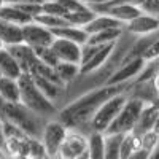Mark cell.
I'll list each match as a JSON object with an SVG mask.
<instances>
[{"mask_svg": "<svg viewBox=\"0 0 159 159\" xmlns=\"http://www.w3.org/2000/svg\"><path fill=\"white\" fill-rule=\"evenodd\" d=\"M157 111H159V108H156L154 105H145V108L142 110L140 118H139V121H137V124H135L132 132L140 137L145 132L153 130V124H154V119L157 116Z\"/></svg>", "mask_w": 159, "mask_h": 159, "instance_id": "18", "label": "cell"}, {"mask_svg": "<svg viewBox=\"0 0 159 159\" xmlns=\"http://www.w3.org/2000/svg\"><path fill=\"white\" fill-rule=\"evenodd\" d=\"M51 48L54 49L61 62H70V64H78L81 62V45H78L70 40L64 38H54Z\"/></svg>", "mask_w": 159, "mask_h": 159, "instance_id": "12", "label": "cell"}, {"mask_svg": "<svg viewBox=\"0 0 159 159\" xmlns=\"http://www.w3.org/2000/svg\"><path fill=\"white\" fill-rule=\"evenodd\" d=\"M145 65H147V62H145L143 57H135V59H130V61L124 62L121 67L113 73V76L108 80V84L110 86H119V84L132 83L142 73Z\"/></svg>", "mask_w": 159, "mask_h": 159, "instance_id": "9", "label": "cell"}, {"mask_svg": "<svg viewBox=\"0 0 159 159\" xmlns=\"http://www.w3.org/2000/svg\"><path fill=\"white\" fill-rule=\"evenodd\" d=\"M22 73H24V72H22V69H21L19 62L15 59V56H13L7 48L0 49V75H2V76H8V78L19 80Z\"/></svg>", "mask_w": 159, "mask_h": 159, "instance_id": "15", "label": "cell"}, {"mask_svg": "<svg viewBox=\"0 0 159 159\" xmlns=\"http://www.w3.org/2000/svg\"><path fill=\"white\" fill-rule=\"evenodd\" d=\"M56 38H64V40H70L78 45H86L89 42V34L83 27H76V25H64L56 30H52Z\"/></svg>", "mask_w": 159, "mask_h": 159, "instance_id": "17", "label": "cell"}, {"mask_svg": "<svg viewBox=\"0 0 159 159\" xmlns=\"http://www.w3.org/2000/svg\"><path fill=\"white\" fill-rule=\"evenodd\" d=\"M148 159H159V143L154 147V150L150 153V157Z\"/></svg>", "mask_w": 159, "mask_h": 159, "instance_id": "36", "label": "cell"}, {"mask_svg": "<svg viewBox=\"0 0 159 159\" xmlns=\"http://www.w3.org/2000/svg\"><path fill=\"white\" fill-rule=\"evenodd\" d=\"M126 32L135 35V37H148L159 32V19L153 15L142 11L135 19H132L129 24H126Z\"/></svg>", "mask_w": 159, "mask_h": 159, "instance_id": "10", "label": "cell"}, {"mask_svg": "<svg viewBox=\"0 0 159 159\" xmlns=\"http://www.w3.org/2000/svg\"><path fill=\"white\" fill-rule=\"evenodd\" d=\"M145 3V0H108L105 2L103 7H111V5H132V7H139L142 8ZM100 7V5H99Z\"/></svg>", "mask_w": 159, "mask_h": 159, "instance_id": "33", "label": "cell"}, {"mask_svg": "<svg viewBox=\"0 0 159 159\" xmlns=\"http://www.w3.org/2000/svg\"><path fill=\"white\" fill-rule=\"evenodd\" d=\"M76 159H89V156H88V151H86L84 154H81V156H78Z\"/></svg>", "mask_w": 159, "mask_h": 159, "instance_id": "40", "label": "cell"}, {"mask_svg": "<svg viewBox=\"0 0 159 159\" xmlns=\"http://www.w3.org/2000/svg\"><path fill=\"white\" fill-rule=\"evenodd\" d=\"M127 84H119V86L107 84L103 88L84 92L75 100L64 105L57 113V119H61L67 129L80 130L83 134L89 135V124L92 121V118H94L96 111L100 108V105L103 102H107L110 97L123 92Z\"/></svg>", "mask_w": 159, "mask_h": 159, "instance_id": "1", "label": "cell"}, {"mask_svg": "<svg viewBox=\"0 0 159 159\" xmlns=\"http://www.w3.org/2000/svg\"><path fill=\"white\" fill-rule=\"evenodd\" d=\"M116 43H111V45H103L99 48V51L94 54V57H92L86 65H83L81 69H80V73H91V72H94L97 69H100L102 65L108 61L110 54H111V51L115 48Z\"/></svg>", "mask_w": 159, "mask_h": 159, "instance_id": "21", "label": "cell"}, {"mask_svg": "<svg viewBox=\"0 0 159 159\" xmlns=\"http://www.w3.org/2000/svg\"><path fill=\"white\" fill-rule=\"evenodd\" d=\"M0 118L19 127L29 137L40 139L48 119L38 116L21 102H5L0 99Z\"/></svg>", "mask_w": 159, "mask_h": 159, "instance_id": "2", "label": "cell"}, {"mask_svg": "<svg viewBox=\"0 0 159 159\" xmlns=\"http://www.w3.org/2000/svg\"><path fill=\"white\" fill-rule=\"evenodd\" d=\"M5 3H7V2H5V0H0V10H2V8L5 7Z\"/></svg>", "mask_w": 159, "mask_h": 159, "instance_id": "41", "label": "cell"}, {"mask_svg": "<svg viewBox=\"0 0 159 159\" xmlns=\"http://www.w3.org/2000/svg\"><path fill=\"white\" fill-rule=\"evenodd\" d=\"M0 40L3 42V45L7 48L19 45V43H24L22 25L8 22L5 19H0Z\"/></svg>", "mask_w": 159, "mask_h": 159, "instance_id": "13", "label": "cell"}, {"mask_svg": "<svg viewBox=\"0 0 159 159\" xmlns=\"http://www.w3.org/2000/svg\"><path fill=\"white\" fill-rule=\"evenodd\" d=\"M3 48H7V46L3 45V42H2V40H0V49H3Z\"/></svg>", "mask_w": 159, "mask_h": 159, "instance_id": "42", "label": "cell"}, {"mask_svg": "<svg viewBox=\"0 0 159 159\" xmlns=\"http://www.w3.org/2000/svg\"><path fill=\"white\" fill-rule=\"evenodd\" d=\"M0 99L5 102H21L19 81L0 75Z\"/></svg>", "mask_w": 159, "mask_h": 159, "instance_id": "19", "label": "cell"}, {"mask_svg": "<svg viewBox=\"0 0 159 159\" xmlns=\"http://www.w3.org/2000/svg\"><path fill=\"white\" fill-rule=\"evenodd\" d=\"M127 100V94L126 89L119 94L110 97L107 102H103L100 105V108L96 111L94 118L89 124V134L91 132H99V134H105L108 130V127L111 126V123L116 119V116L119 115V111L123 110L124 103Z\"/></svg>", "mask_w": 159, "mask_h": 159, "instance_id": "4", "label": "cell"}, {"mask_svg": "<svg viewBox=\"0 0 159 159\" xmlns=\"http://www.w3.org/2000/svg\"><path fill=\"white\" fill-rule=\"evenodd\" d=\"M0 19H5L8 22L18 24V25H27L30 22H34V18L29 16L27 13H24L18 5L15 3H5V7L0 10Z\"/></svg>", "mask_w": 159, "mask_h": 159, "instance_id": "16", "label": "cell"}, {"mask_svg": "<svg viewBox=\"0 0 159 159\" xmlns=\"http://www.w3.org/2000/svg\"><path fill=\"white\" fill-rule=\"evenodd\" d=\"M88 156L89 159H105V134L91 132L88 135Z\"/></svg>", "mask_w": 159, "mask_h": 159, "instance_id": "22", "label": "cell"}, {"mask_svg": "<svg viewBox=\"0 0 159 159\" xmlns=\"http://www.w3.org/2000/svg\"><path fill=\"white\" fill-rule=\"evenodd\" d=\"M142 10L148 15H153V16H159V0H145V3L142 7Z\"/></svg>", "mask_w": 159, "mask_h": 159, "instance_id": "32", "label": "cell"}, {"mask_svg": "<svg viewBox=\"0 0 159 159\" xmlns=\"http://www.w3.org/2000/svg\"><path fill=\"white\" fill-rule=\"evenodd\" d=\"M3 142H5V137H3V127H2V118H0V147L3 148Z\"/></svg>", "mask_w": 159, "mask_h": 159, "instance_id": "38", "label": "cell"}, {"mask_svg": "<svg viewBox=\"0 0 159 159\" xmlns=\"http://www.w3.org/2000/svg\"><path fill=\"white\" fill-rule=\"evenodd\" d=\"M29 159H48V157H29Z\"/></svg>", "mask_w": 159, "mask_h": 159, "instance_id": "43", "label": "cell"}, {"mask_svg": "<svg viewBox=\"0 0 159 159\" xmlns=\"http://www.w3.org/2000/svg\"><path fill=\"white\" fill-rule=\"evenodd\" d=\"M123 34H124V27H116V29H110V30H103V32H99V34H94V35H89V42L88 43L99 45V46L111 45V43H116L118 40L123 37Z\"/></svg>", "mask_w": 159, "mask_h": 159, "instance_id": "23", "label": "cell"}, {"mask_svg": "<svg viewBox=\"0 0 159 159\" xmlns=\"http://www.w3.org/2000/svg\"><path fill=\"white\" fill-rule=\"evenodd\" d=\"M8 159H29V156H24V154H15V156H8Z\"/></svg>", "mask_w": 159, "mask_h": 159, "instance_id": "39", "label": "cell"}, {"mask_svg": "<svg viewBox=\"0 0 159 159\" xmlns=\"http://www.w3.org/2000/svg\"><path fill=\"white\" fill-rule=\"evenodd\" d=\"M143 59H145V62H151V61L159 59V34L154 37L151 45L147 48V51L143 54Z\"/></svg>", "mask_w": 159, "mask_h": 159, "instance_id": "31", "label": "cell"}, {"mask_svg": "<svg viewBox=\"0 0 159 159\" xmlns=\"http://www.w3.org/2000/svg\"><path fill=\"white\" fill-rule=\"evenodd\" d=\"M35 54H37V57H38L40 61H42L43 64L49 65V67H52V69H54L56 65L61 62V61H59V57H57V54L54 52V49H52L51 46L35 49Z\"/></svg>", "mask_w": 159, "mask_h": 159, "instance_id": "28", "label": "cell"}, {"mask_svg": "<svg viewBox=\"0 0 159 159\" xmlns=\"http://www.w3.org/2000/svg\"><path fill=\"white\" fill-rule=\"evenodd\" d=\"M22 34H24V43L29 45L34 49H40V48H48L54 42V34L52 30L46 29L45 25L38 24V22H30L27 25L22 27Z\"/></svg>", "mask_w": 159, "mask_h": 159, "instance_id": "8", "label": "cell"}, {"mask_svg": "<svg viewBox=\"0 0 159 159\" xmlns=\"http://www.w3.org/2000/svg\"><path fill=\"white\" fill-rule=\"evenodd\" d=\"M18 81H19V89H21L22 105H25L29 110H32L34 113H37L38 116H42L45 119H51L57 116L59 107L38 89V86L35 84L30 75L22 73Z\"/></svg>", "mask_w": 159, "mask_h": 159, "instance_id": "3", "label": "cell"}, {"mask_svg": "<svg viewBox=\"0 0 159 159\" xmlns=\"http://www.w3.org/2000/svg\"><path fill=\"white\" fill-rule=\"evenodd\" d=\"M148 157H150V151L143 150V148H137L127 159H148Z\"/></svg>", "mask_w": 159, "mask_h": 159, "instance_id": "34", "label": "cell"}, {"mask_svg": "<svg viewBox=\"0 0 159 159\" xmlns=\"http://www.w3.org/2000/svg\"><path fill=\"white\" fill-rule=\"evenodd\" d=\"M159 143V135L156 134V132L150 130V132H145L143 135H140V148L147 150V151H153L154 147Z\"/></svg>", "mask_w": 159, "mask_h": 159, "instance_id": "30", "label": "cell"}, {"mask_svg": "<svg viewBox=\"0 0 159 159\" xmlns=\"http://www.w3.org/2000/svg\"><path fill=\"white\" fill-rule=\"evenodd\" d=\"M0 159H8L7 156H0Z\"/></svg>", "mask_w": 159, "mask_h": 159, "instance_id": "44", "label": "cell"}, {"mask_svg": "<svg viewBox=\"0 0 159 159\" xmlns=\"http://www.w3.org/2000/svg\"><path fill=\"white\" fill-rule=\"evenodd\" d=\"M96 16H97V13L91 7H88L86 10H81V11L67 13V15H65V21H67L70 25H76V27H83L84 29Z\"/></svg>", "mask_w": 159, "mask_h": 159, "instance_id": "25", "label": "cell"}, {"mask_svg": "<svg viewBox=\"0 0 159 159\" xmlns=\"http://www.w3.org/2000/svg\"><path fill=\"white\" fill-rule=\"evenodd\" d=\"M153 132H156V134L159 135V111H157V116L154 119V124H153Z\"/></svg>", "mask_w": 159, "mask_h": 159, "instance_id": "37", "label": "cell"}, {"mask_svg": "<svg viewBox=\"0 0 159 159\" xmlns=\"http://www.w3.org/2000/svg\"><path fill=\"white\" fill-rule=\"evenodd\" d=\"M61 83L64 86L70 84L72 81H75L76 76L80 75V65L78 64H70V62H59L54 67Z\"/></svg>", "mask_w": 159, "mask_h": 159, "instance_id": "24", "label": "cell"}, {"mask_svg": "<svg viewBox=\"0 0 159 159\" xmlns=\"http://www.w3.org/2000/svg\"><path fill=\"white\" fill-rule=\"evenodd\" d=\"M81 2L91 8H94V7H99V5H103L105 2H108V0H81Z\"/></svg>", "mask_w": 159, "mask_h": 159, "instance_id": "35", "label": "cell"}, {"mask_svg": "<svg viewBox=\"0 0 159 159\" xmlns=\"http://www.w3.org/2000/svg\"><path fill=\"white\" fill-rule=\"evenodd\" d=\"M7 49L19 62V65H21V69H22L24 73H27L29 69L32 67V64L37 61L35 49L30 48L29 45H25V43H19V45H15V46H8Z\"/></svg>", "mask_w": 159, "mask_h": 159, "instance_id": "14", "label": "cell"}, {"mask_svg": "<svg viewBox=\"0 0 159 159\" xmlns=\"http://www.w3.org/2000/svg\"><path fill=\"white\" fill-rule=\"evenodd\" d=\"M67 132H69V129L65 127V124L61 121V119H57V116L46 121L42 135H40V140H42L49 159L56 157L65 135H67Z\"/></svg>", "mask_w": 159, "mask_h": 159, "instance_id": "6", "label": "cell"}, {"mask_svg": "<svg viewBox=\"0 0 159 159\" xmlns=\"http://www.w3.org/2000/svg\"><path fill=\"white\" fill-rule=\"evenodd\" d=\"M34 21L38 22V24H42V25H45V27L49 29V30H56L59 27H64V25H70L67 21H65V18L46 15V13H40L38 16H35Z\"/></svg>", "mask_w": 159, "mask_h": 159, "instance_id": "27", "label": "cell"}, {"mask_svg": "<svg viewBox=\"0 0 159 159\" xmlns=\"http://www.w3.org/2000/svg\"><path fill=\"white\" fill-rule=\"evenodd\" d=\"M88 151V135L80 130L69 129L61 148L52 159H76Z\"/></svg>", "mask_w": 159, "mask_h": 159, "instance_id": "7", "label": "cell"}, {"mask_svg": "<svg viewBox=\"0 0 159 159\" xmlns=\"http://www.w3.org/2000/svg\"><path fill=\"white\" fill-rule=\"evenodd\" d=\"M157 19H159V16H157Z\"/></svg>", "mask_w": 159, "mask_h": 159, "instance_id": "45", "label": "cell"}, {"mask_svg": "<svg viewBox=\"0 0 159 159\" xmlns=\"http://www.w3.org/2000/svg\"><path fill=\"white\" fill-rule=\"evenodd\" d=\"M116 27H124V24L113 19L108 15H97L84 27V30L89 35H94V34H99V32H103V30H110V29H116Z\"/></svg>", "mask_w": 159, "mask_h": 159, "instance_id": "20", "label": "cell"}, {"mask_svg": "<svg viewBox=\"0 0 159 159\" xmlns=\"http://www.w3.org/2000/svg\"><path fill=\"white\" fill-rule=\"evenodd\" d=\"M97 15H108L111 16L113 19L119 21L121 24H124V27H126V24H129L132 19H135L139 15H142V8L139 7H132V5H111V7H94L92 8Z\"/></svg>", "mask_w": 159, "mask_h": 159, "instance_id": "11", "label": "cell"}, {"mask_svg": "<svg viewBox=\"0 0 159 159\" xmlns=\"http://www.w3.org/2000/svg\"><path fill=\"white\" fill-rule=\"evenodd\" d=\"M42 13L52 15V16H61V18H65V15H67L65 8L57 2V0H45L43 5H42Z\"/></svg>", "mask_w": 159, "mask_h": 159, "instance_id": "29", "label": "cell"}, {"mask_svg": "<svg viewBox=\"0 0 159 159\" xmlns=\"http://www.w3.org/2000/svg\"><path fill=\"white\" fill-rule=\"evenodd\" d=\"M121 134H105V159H121Z\"/></svg>", "mask_w": 159, "mask_h": 159, "instance_id": "26", "label": "cell"}, {"mask_svg": "<svg viewBox=\"0 0 159 159\" xmlns=\"http://www.w3.org/2000/svg\"><path fill=\"white\" fill-rule=\"evenodd\" d=\"M145 105L142 100L139 99H132V97H127L126 103L123 110L119 111V115L116 116V119L111 123V126L108 127V130L105 134H121V135H126L129 132L134 130L139 118H140V113L142 110L145 108Z\"/></svg>", "mask_w": 159, "mask_h": 159, "instance_id": "5", "label": "cell"}]
</instances>
